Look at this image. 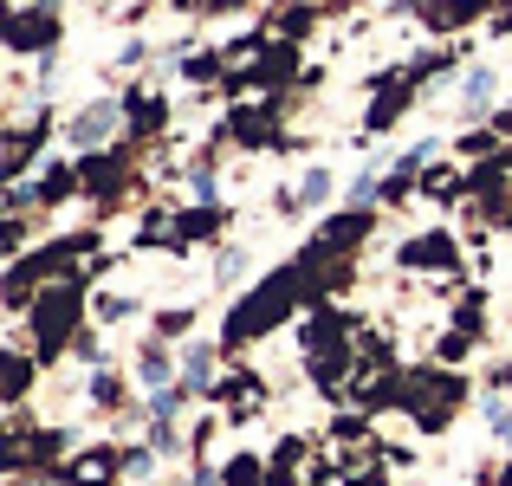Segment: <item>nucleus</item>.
I'll return each mask as SVG.
<instances>
[{"label": "nucleus", "mask_w": 512, "mask_h": 486, "mask_svg": "<svg viewBox=\"0 0 512 486\" xmlns=\"http://www.w3.org/2000/svg\"><path fill=\"white\" fill-rule=\"evenodd\" d=\"M78 318H85V273L52 279V286L33 299V312H26V337H33V357H39V363H59L65 350L78 344Z\"/></svg>", "instance_id": "obj_1"}, {"label": "nucleus", "mask_w": 512, "mask_h": 486, "mask_svg": "<svg viewBox=\"0 0 512 486\" xmlns=\"http://www.w3.org/2000/svg\"><path fill=\"white\" fill-rule=\"evenodd\" d=\"M305 299V273L299 266H279V273L260 279V292H247V299L234 305V318H227V344H253V337H266L279 318H292V305Z\"/></svg>", "instance_id": "obj_2"}, {"label": "nucleus", "mask_w": 512, "mask_h": 486, "mask_svg": "<svg viewBox=\"0 0 512 486\" xmlns=\"http://www.w3.org/2000/svg\"><path fill=\"white\" fill-rule=\"evenodd\" d=\"M461 402H467V383L454 370H415V376H402V409H409L415 428H428V435H441V428L454 422Z\"/></svg>", "instance_id": "obj_3"}, {"label": "nucleus", "mask_w": 512, "mask_h": 486, "mask_svg": "<svg viewBox=\"0 0 512 486\" xmlns=\"http://www.w3.org/2000/svg\"><path fill=\"white\" fill-rule=\"evenodd\" d=\"M78 182H85L91 201H104V208H111V201L124 195V182H130V143H111V150L85 156V162H78Z\"/></svg>", "instance_id": "obj_4"}, {"label": "nucleus", "mask_w": 512, "mask_h": 486, "mask_svg": "<svg viewBox=\"0 0 512 486\" xmlns=\"http://www.w3.org/2000/svg\"><path fill=\"white\" fill-rule=\"evenodd\" d=\"M117 130H130V117H124V104L104 98V104H85V111H78L72 124H65V137H72L85 156H98L104 143H117Z\"/></svg>", "instance_id": "obj_5"}, {"label": "nucleus", "mask_w": 512, "mask_h": 486, "mask_svg": "<svg viewBox=\"0 0 512 486\" xmlns=\"http://www.w3.org/2000/svg\"><path fill=\"white\" fill-rule=\"evenodd\" d=\"M227 137L247 143V150H279V143H292V137H279V104H240V111L227 117Z\"/></svg>", "instance_id": "obj_6"}, {"label": "nucleus", "mask_w": 512, "mask_h": 486, "mask_svg": "<svg viewBox=\"0 0 512 486\" xmlns=\"http://www.w3.org/2000/svg\"><path fill=\"white\" fill-rule=\"evenodd\" d=\"M52 480H65V486H117L124 480V454L117 448H85V454H72Z\"/></svg>", "instance_id": "obj_7"}, {"label": "nucleus", "mask_w": 512, "mask_h": 486, "mask_svg": "<svg viewBox=\"0 0 512 486\" xmlns=\"http://www.w3.org/2000/svg\"><path fill=\"white\" fill-rule=\"evenodd\" d=\"M7 46L13 52H39V59H46V52L59 46V20H52L46 7H20V13H13V26H7Z\"/></svg>", "instance_id": "obj_8"}, {"label": "nucleus", "mask_w": 512, "mask_h": 486, "mask_svg": "<svg viewBox=\"0 0 512 486\" xmlns=\"http://www.w3.org/2000/svg\"><path fill=\"white\" fill-rule=\"evenodd\" d=\"M402 266L409 273H454L461 266V247H454V234H422L402 247Z\"/></svg>", "instance_id": "obj_9"}, {"label": "nucleus", "mask_w": 512, "mask_h": 486, "mask_svg": "<svg viewBox=\"0 0 512 486\" xmlns=\"http://www.w3.org/2000/svg\"><path fill=\"white\" fill-rule=\"evenodd\" d=\"M46 130H52V117H26V124L7 130V169H0L7 182H20V175H26V162H33V150L46 143Z\"/></svg>", "instance_id": "obj_10"}, {"label": "nucleus", "mask_w": 512, "mask_h": 486, "mask_svg": "<svg viewBox=\"0 0 512 486\" xmlns=\"http://www.w3.org/2000/svg\"><path fill=\"white\" fill-rule=\"evenodd\" d=\"M124 111H130V143H143V137H163V124H169V104L156 98V91H130V98H124Z\"/></svg>", "instance_id": "obj_11"}, {"label": "nucleus", "mask_w": 512, "mask_h": 486, "mask_svg": "<svg viewBox=\"0 0 512 486\" xmlns=\"http://www.w3.org/2000/svg\"><path fill=\"white\" fill-rule=\"evenodd\" d=\"M221 221H227L221 201H195V208H188L182 221H175V240H182V247H201V240L221 234Z\"/></svg>", "instance_id": "obj_12"}, {"label": "nucleus", "mask_w": 512, "mask_h": 486, "mask_svg": "<svg viewBox=\"0 0 512 486\" xmlns=\"http://www.w3.org/2000/svg\"><path fill=\"white\" fill-rule=\"evenodd\" d=\"M78 188H85V182H78L72 162H46V175L33 182V201H39V208H59L65 195H78Z\"/></svg>", "instance_id": "obj_13"}, {"label": "nucleus", "mask_w": 512, "mask_h": 486, "mask_svg": "<svg viewBox=\"0 0 512 486\" xmlns=\"http://www.w3.org/2000/svg\"><path fill=\"white\" fill-rule=\"evenodd\" d=\"M182 389L188 396H214V344H188L182 350Z\"/></svg>", "instance_id": "obj_14"}, {"label": "nucleus", "mask_w": 512, "mask_h": 486, "mask_svg": "<svg viewBox=\"0 0 512 486\" xmlns=\"http://www.w3.org/2000/svg\"><path fill=\"white\" fill-rule=\"evenodd\" d=\"M137 376H143V389H150V396H156V389H175V357H169L163 344H143Z\"/></svg>", "instance_id": "obj_15"}, {"label": "nucleus", "mask_w": 512, "mask_h": 486, "mask_svg": "<svg viewBox=\"0 0 512 486\" xmlns=\"http://www.w3.org/2000/svg\"><path fill=\"white\" fill-rule=\"evenodd\" d=\"M26 389H33V357H26L20 344H7V402L13 409L26 402Z\"/></svg>", "instance_id": "obj_16"}, {"label": "nucleus", "mask_w": 512, "mask_h": 486, "mask_svg": "<svg viewBox=\"0 0 512 486\" xmlns=\"http://www.w3.org/2000/svg\"><path fill=\"white\" fill-rule=\"evenodd\" d=\"M221 480L227 486H266V480H273V467H266L260 454H234V461L221 467Z\"/></svg>", "instance_id": "obj_17"}, {"label": "nucleus", "mask_w": 512, "mask_h": 486, "mask_svg": "<svg viewBox=\"0 0 512 486\" xmlns=\"http://www.w3.org/2000/svg\"><path fill=\"white\" fill-rule=\"evenodd\" d=\"M461 104H467V117H480L493 104V72L487 65H474V72H467V85H461Z\"/></svg>", "instance_id": "obj_18"}, {"label": "nucleus", "mask_w": 512, "mask_h": 486, "mask_svg": "<svg viewBox=\"0 0 512 486\" xmlns=\"http://www.w3.org/2000/svg\"><path fill=\"white\" fill-rule=\"evenodd\" d=\"M182 72L195 78V85H227V59H221V52H195Z\"/></svg>", "instance_id": "obj_19"}, {"label": "nucleus", "mask_w": 512, "mask_h": 486, "mask_svg": "<svg viewBox=\"0 0 512 486\" xmlns=\"http://www.w3.org/2000/svg\"><path fill=\"white\" fill-rule=\"evenodd\" d=\"M422 195H435V201H461V195H467V175L435 169V175H422Z\"/></svg>", "instance_id": "obj_20"}, {"label": "nucleus", "mask_w": 512, "mask_h": 486, "mask_svg": "<svg viewBox=\"0 0 512 486\" xmlns=\"http://www.w3.org/2000/svg\"><path fill=\"white\" fill-rule=\"evenodd\" d=\"M474 13H480V0H441V13L428 26H435V33H454V26H467Z\"/></svg>", "instance_id": "obj_21"}, {"label": "nucleus", "mask_w": 512, "mask_h": 486, "mask_svg": "<svg viewBox=\"0 0 512 486\" xmlns=\"http://www.w3.org/2000/svg\"><path fill=\"white\" fill-rule=\"evenodd\" d=\"M299 461H305V441H299V435H286V441L273 448V461H266V467H273L279 480H292V467H299Z\"/></svg>", "instance_id": "obj_22"}, {"label": "nucleus", "mask_w": 512, "mask_h": 486, "mask_svg": "<svg viewBox=\"0 0 512 486\" xmlns=\"http://www.w3.org/2000/svg\"><path fill=\"white\" fill-rule=\"evenodd\" d=\"M91 402H98V409H124V383H117L111 370H98L91 376Z\"/></svg>", "instance_id": "obj_23"}, {"label": "nucleus", "mask_w": 512, "mask_h": 486, "mask_svg": "<svg viewBox=\"0 0 512 486\" xmlns=\"http://www.w3.org/2000/svg\"><path fill=\"white\" fill-rule=\"evenodd\" d=\"M124 474L137 480V486H150V474H156V448H130V454H124Z\"/></svg>", "instance_id": "obj_24"}, {"label": "nucleus", "mask_w": 512, "mask_h": 486, "mask_svg": "<svg viewBox=\"0 0 512 486\" xmlns=\"http://www.w3.org/2000/svg\"><path fill=\"white\" fill-rule=\"evenodd\" d=\"M487 422H493V435H500L506 448H512V409H506L500 396H487Z\"/></svg>", "instance_id": "obj_25"}, {"label": "nucleus", "mask_w": 512, "mask_h": 486, "mask_svg": "<svg viewBox=\"0 0 512 486\" xmlns=\"http://www.w3.org/2000/svg\"><path fill=\"white\" fill-rule=\"evenodd\" d=\"M188 188H195V201H214V162H195V169H188Z\"/></svg>", "instance_id": "obj_26"}, {"label": "nucleus", "mask_w": 512, "mask_h": 486, "mask_svg": "<svg viewBox=\"0 0 512 486\" xmlns=\"http://www.w3.org/2000/svg\"><path fill=\"white\" fill-rule=\"evenodd\" d=\"M493 130H474V137H461V156H480V162H493Z\"/></svg>", "instance_id": "obj_27"}, {"label": "nucleus", "mask_w": 512, "mask_h": 486, "mask_svg": "<svg viewBox=\"0 0 512 486\" xmlns=\"http://www.w3.org/2000/svg\"><path fill=\"white\" fill-rule=\"evenodd\" d=\"M150 448H156V454H175V448H182V435H175V422H150Z\"/></svg>", "instance_id": "obj_28"}, {"label": "nucleus", "mask_w": 512, "mask_h": 486, "mask_svg": "<svg viewBox=\"0 0 512 486\" xmlns=\"http://www.w3.org/2000/svg\"><path fill=\"white\" fill-rule=\"evenodd\" d=\"M467 350H474V337H467V331H448V337H441V363H461Z\"/></svg>", "instance_id": "obj_29"}, {"label": "nucleus", "mask_w": 512, "mask_h": 486, "mask_svg": "<svg viewBox=\"0 0 512 486\" xmlns=\"http://www.w3.org/2000/svg\"><path fill=\"white\" fill-rule=\"evenodd\" d=\"M188 324H195L188 312H156V337H182Z\"/></svg>", "instance_id": "obj_30"}, {"label": "nucleus", "mask_w": 512, "mask_h": 486, "mask_svg": "<svg viewBox=\"0 0 512 486\" xmlns=\"http://www.w3.org/2000/svg\"><path fill=\"white\" fill-rule=\"evenodd\" d=\"M312 20H318V13H312V7H292V13H286V20H279V33H286V39H299V33H305V26H312Z\"/></svg>", "instance_id": "obj_31"}, {"label": "nucleus", "mask_w": 512, "mask_h": 486, "mask_svg": "<svg viewBox=\"0 0 512 486\" xmlns=\"http://www.w3.org/2000/svg\"><path fill=\"white\" fill-rule=\"evenodd\" d=\"M130 312H137V299H98V318L104 324H117V318H130Z\"/></svg>", "instance_id": "obj_32"}, {"label": "nucleus", "mask_w": 512, "mask_h": 486, "mask_svg": "<svg viewBox=\"0 0 512 486\" xmlns=\"http://www.w3.org/2000/svg\"><path fill=\"white\" fill-rule=\"evenodd\" d=\"M363 428H370V415H338V428H331V435H338V441H357Z\"/></svg>", "instance_id": "obj_33"}, {"label": "nucleus", "mask_w": 512, "mask_h": 486, "mask_svg": "<svg viewBox=\"0 0 512 486\" xmlns=\"http://www.w3.org/2000/svg\"><path fill=\"white\" fill-rule=\"evenodd\" d=\"M78 357H85V363H98V370H104V344H98V337H91V331H78Z\"/></svg>", "instance_id": "obj_34"}, {"label": "nucleus", "mask_w": 512, "mask_h": 486, "mask_svg": "<svg viewBox=\"0 0 512 486\" xmlns=\"http://www.w3.org/2000/svg\"><path fill=\"white\" fill-rule=\"evenodd\" d=\"M240 266H247L240 253H221V273H214V279H221V286H234V279H240Z\"/></svg>", "instance_id": "obj_35"}, {"label": "nucleus", "mask_w": 512, "mask_h": 486, "mask_svg": "<svg viewBox=\"0 0 512 486\" xmlns=\"http://www.w3.org/2000/svg\"><path fill=\"white\" fill-rule=\"evenodd\" d=\"M402 7H415L422 20H435V13H441V0H402Z\"/></svg>", "instance_id": "obj_36"}, {"label": "nucleus", "mask_w": 512, "mask_h": 486, "mask_svg": "<svg viewBox=\"0 0 512 486\" xmlns=\"http://www.w3.org/2000/svg\"><path fill=\"white\" fill-rule=\"evenodd\" d=\"M493 486H512V467H506V474H493Z\"/></svg>", "instance_id": "obj_37"}, {"label": "nucleus", "mask_w": 512, "mask_h": 486, "mask_svg": "<svg viewBox=\"0 0 512 486\" xmlns=\"http://www.w3.org/2000/svg\"><path fill=\"white\" fill-rule=\"evenodd\" d=\"M175 7H201V0H175Z\"/></svg>", "instance_id": "obj_38"}, {"label": "nucleus", "mask_w": 512, "mask_h": 486, "mask_svg": "<svg viewBox=\"0 0 512 486\" xmlns=\"http://www.w3.org/2000/svg\"><path fill=\"white\" fill-rule=\"evenodd\" d=\"M20 7H46V0H20Z\"/></svg>", "instance_id": "obj_39"}, {"label": "nucleus", "mask_w": 512, "mask_h": 486, "mask_svg": "<svg viewBox=\"0 0 512 486\" xmlns=\"http://www.w3.org/2000/svg\"><path fill=\"white\" fill-rule=\"evenodd\" d=\"M208 7H234V0H208Z\"/></svg>", "instance_id": "obj_40"}]
</instances>
